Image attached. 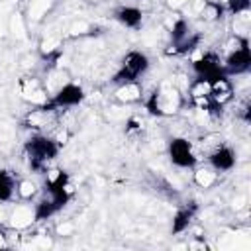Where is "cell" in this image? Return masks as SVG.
<instances>
[{
    "mask_svg": "<svg viewBox=\"0 0 251 251\" xmlns=\"http://www.w3.org/2000/svg\"><path fill=\"white\" fill-rule=\"evenodd\" d=\"M25 153H27V159H29V167L33 171H39L43 173L47 163L53 161L57 155H59V141L49 137V135H43V133H35L31 135L27 141H25Z\"/></svg>",
    "mask_w": 251,
    "mask_h": 251,
    "instance_id": "cell-1",
    "label": "cell"
},
{
    "mask_svg": "<svg viewBox=\"0 0 251 251\" xmlns=\"http://www.w3.org/2000/svg\"><path fill=\"white\" fill-rule=\"evenodd\" d=\"M147 69H149V57L145 53H141V51H129L122 59L120 69L112 76V82L118 84V86L137 82V78L143 76L147 73Z\"/></svg>",
    "mask_w": 251,
    "mask_h": 251,
    "instance_id": "cell-2",
    "label": "cell"
},
{
    "mask_svg": "<svg viewBox=\"0 0 251 251\" xmlns=\"http://www.w3.org/2000/svg\"><path fill=\"white\" fill-rule=\"evenodd\" d=\"M235 41H237V45L233 47V51L222 63L227 76L245 75L251 69V49H249L247 37H235Z\"/></svg>",
    "mask_w": 251,
    "mask_h": 251,
    "instance_id": "cell-3",
    "label": "cell"
},
{
    "mask_svg": "<svg viewBox=\"0 0 251 251\" xmlns=\"http://www.w3.org/2000/svg\"><path fill=\"white\" fill-rule=\"evenodd\" d=\"M84 88L76 82H67L63 86L57 88V92L53 94V98L41 108V112H51V110H57V108H73V106H78L82 100H84Z\"/></svg>",
    "mask_w": 251,
    "mask_h": 251,
    "instance_id": "cell-4",
    "label": "cell"
},
{
    "mask_svg": "<svg viewBox=\"0 0 251 251\" xmlns=\"http://www.w3.org/2000/svg\"><path fill=\"white\" fill-rule=\"evenodd\" d=\"M169 159L175 167L180 169H192L196 165V153L192 149V143L186 137H173L169 141Z\"/></svg>",
    "mask_w": 251,
    "mask_h": 251,
    "instance_id": "cell-5",
    "label": "cell"
},
{
    "mask_svg": "<svg viewBox=\"0 0 251 251\" xmlns=\"http://www.w3.org/2000/svg\"><path fill=\"white\" fill-rule=\"evenodd\" d=\"M192 71L196 73L198 78H204V80H208V82H212V80H216V78H220V76L226 75L220 57H218L216 53H212V51H208V53L200 55L198 59H194V61H192ZM226 76H227V75H226Z\"/></svg>",
    "mask_w": 251,
    "mask_h": 251,
    "instance_id": "cell-6",
    "label": "cell"
},
{
    "mask_svg": "<svg viewBox=\"0 0 251 251\" xmlns=\"http://www.w3.org/2000/svg\"><path fill=\"white\" fill-rule=\"evenodd\" d=\"M208 161H210V165H212L214 171L226 173V171H231V169L235 167L237 157H235V151H233L229 145H218V147L210 153Z\"/></svg>",
    "mask_w": 251,
    "mask_h": 251,
    "instance_id": "cell-7",
    "label": "cell"
},
{
    "mask_svg": "<svg viewBox=\"0 0 251 251\" xmlns=\"http://www.w3.org/2000/svg\"><path fill=\"white\" fill-rule=\"evenodd\" d=\"M114 18L124 25V27H129V29H137L143 22V12L137 8V6H120L116 8L114 12Z\"/></svg>",
    "mask_w": 251,
    "mask_h": 251,
    "instance_id": "cell-8",
    "label": "cell"
},
{
    "mask_svg": "<svg viewBox=\"0 0 251 251\" xmlns=\"http://www.w3.org/2000/svg\"><path fill=\"white\" fill-rule=\"evenodd\" d=\"M194 214H196V206H194V204H190V206H182V208H178V210L175 212V216H173V224H171V231H173L175 235H178V233H182V231H186V229L190 227V224H192V220H194Z\"/></svg>",
    "mask_w": 251,
    "mask_h": 251,
    "instance_id": "cell-9",
    "label": "cell"
},
{
    "mask_svg": "<svg viewBox=\"0 0 251 251\" xmlns=\"http://www.w3.org/2000/svg\"><path fill=\"white\" fill-rule=\"evenodd\" d=\"M18 194V182L10 171H0V202H10Z\"/></svg>",
    "mask_w": 251,
    "mask_h": 251,
    "instance_id": "cell-10",
    "label": "cell"
},
{
    "mask_svg": "<svg viewBox=\"0 0 251 251\" xmlns=\"http://www.w3.org/2000/svg\"><path fill=\"white\" fill-rule=\"evenodd\" d=\"M59 212V208L55 206V202L51 200V198H43V200H39L37 204H35V208H33V218H35V222H45V220H49L51 216H55Z\"/></svg>",
    "mask_w": 251,
    "mask_h": 251,
    "instance_id": "cell-11",
    "label": "cell"
},
{
    "mask_svg": "<svg viewBox=\"0 0 251 251\" xmlns=\"http://www.w3.org/2000/svg\"><path fill=\"white\" fill-rule=\"evenodd\" d=\"M188 33H190V25H188V22H186L184 18H178V20L173 24V27H171V41H173V45L180 43Z\"/></svg>",
    "mask_w": 251,
    "mask_h": 251,
    "instance_id": "cell-12",
    "label": "cell"
},
{
    "mask_svg": "<svg viewBox=\"0 0 251 251\" xmlns=\"http://www.w3.org/2000/svg\"><path fill=\"white\" fill-rule=\"evenodd\" d=\"M222 14H224V6H222L220 2L208 0V2L204 4V18H206V20H210V22L220 20V18H222Z\"/></svg>",
    "mask_w": 251,
    "mask_h": 251,
    "instance_id": "cell-13",
    "label": "cell"
},
{
    "mask_svg": "<svg viewBox=\"0 0 251 251\" xmlns=\"http://www.w3.org/2000/svg\"><path fill=\"white\" fill-rule=\"evenodd\" d=\"M249 8H251V0H227V6H226V10H227L231 16L247 14Z\"/></svg>",
    "mask_w": 251,
    "mask_h": 251,
    "instance_id": "cell-14",
    "label": "cell"
},
{
    "mask_svg": "<svg viewBox=\"0 0 251 251\" xmlns=\"http://www.w3.org/2000/svg\"><path fill=\"white\" fill-rule=\"evenodd\" d=\"M33 192H35V186L31 182H27V180L18 182V194L22 198H29V196H33Z\"/></svg>",
    "mask_w": 251,
    "mask_h": 251,
    "instance_id": "cell-15",
    "label": "cell"
}]
</instances>
